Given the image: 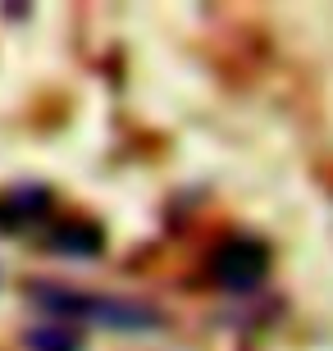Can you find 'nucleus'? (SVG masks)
I'll list each match as a JSON object with an SVG mask.
<instances>
[{"mask_svg":"<svg viewBox=\"0 0 333 351\" xmlns=\"http://www.w3.org/2000/svg\"><path fill=\"white\" fill-rule=\"evenodd\" d=\"M27 297L41 311L60 315V319H87V324L115 328V333H141V328H160V315L137 306V301H119V297H87L60 283H27Z\"/></svg>","mask_w":333,"mask_h":351,"instance_id":"nucleus-1","label":"nucleus"},{"mask_svg":"<svg viewBox=\"0 0 333 351\" xmlns=\"http://www.w3.org/2000/svg\"><path fill=\"white\" fill-rule=\"evenodd\" d=\"M210 274H215V283L224 287V292H251V287L265 283V274H269V247L260 237L233 233L215 247Z\"/></svg>","mask_w":333,"mask_h":351,"instance_id":"nucleus-2","label":"nucleus"},{"mask_svg":"<svg viewBox=\"0 0 333 351\" xmlns=\"http://www.w3.org/2000/svg\"><path fill=\"white\" fill-rule=\"evenodd\" d=\"M51 192L46 187H10L0 192V233H23L32 223H41L51 215Z\"/></svg>","mask_w":333,"mask_h":351,"instance_id":"nucleus-3","label":"nucleus"},{"mask_svg":"<svg viewBox=\"0 0 333 351\" xmlns=\"http://www.w3.org/2000/svg\"><path fill=\"white\" fill-rule=\"evenodd\" d=\"M101 247H105V237L91 223H65V228L51 233V251L73 256V261H91V256H101Z\"/></svg>","mask_w":333,"mask_h":351,"instance_id":"nucleus-4","label":"nucleus"},{"mask_svg":"<svg viewBox=\"0 0 333 351\" xmlns=\"http://www.w3.org/2000/svg\"><path fill=\"white\" fill-rule=\"evenodd\" d=\"M27 351H82V338L69 324H46L27 333Z\"/></svg>","mask_w":333,"mask_h":351,"instance_id":"nucleus-5","label":"nucleus"}]
</instances>
